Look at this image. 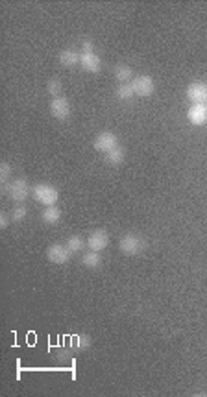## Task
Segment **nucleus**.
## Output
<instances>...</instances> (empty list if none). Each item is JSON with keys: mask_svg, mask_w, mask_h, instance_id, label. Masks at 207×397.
<instances>
[{"mask_svg": "<svg viewBox=\"0 0 207 397\" xmlns=\"http://www.w3.org/2000/svg\"><path fill=\"white\" fill-rule=\"evenodd\" d=\"M32 196H34V200H36L37 204L45 205V207H52V205L58 204L59 200L58 188L48 185V183H37V185H34Z\"/></svg>", "mask_w": 207, "mask_h": 397, "instance_id": "nucleus-1", "label": "nucleus"}, {"mask_svg": "<svg viewBox=\"0 0 207 397\" xmlns=\"http://www.w3.org/2000/svg\"><path fill=\"white\" fill-rule=\"evenodd\" d=\"M2 190L6 194H10V198L15 200L17 204H23L24 200H28V196L32 194V187H30V183L21 177V179H15L12 183H4L2 185Z\"/></svg>", "mask_w": 207, "mask_h": 397, "instance_id": "nucleus-2", "label": "nucleus"}, {"mask_svg": "<svg viewBox=\"0 0 207 397\" xmlns=\"http://www.w3.org/2000/svg\"><path fill=\"white\" fill-rule=\"evenodd\" d=\"M118 250L122 251L124 255H139V253L144 250V240H142L139 235L128 233L120 239V242H118Z\"/></svg>", "mask_w": 207, "mask_h": 397, "instance_id": "nucleus-3", "label": "nucleus"}, {"mask_svg": "<svg viewBox=\"0 0 207 397\" xmlns=\"http://www.w3.org/2000/svg\"><path fill=\"white\" fill-rule=\"evenodd\" d=\"M131 87H133V91H135L137 96H141V98H148V96H152V94L155 93L154 78L146 76V74H141V76L133 78Z\"/></svg>", "mask_w": 207, "mask_h": 397, "instance_id": "nucleus-4", "label": "nucleus"}, {"mask_svg": "<svg viewBox=\"0 0 207 397\" xmlns=\"http://www.w3.org/2000/svg\"><path fill=\"white\" fill-rule=\"evenodd\" d=\"M93 146H95V150H98V152L107 153L118 146V137L113 133V131H102V133H98L95 137Z\"/></svg>", "mask_w": 207, "mask_h": 397, "instance_id": "nucleus-5", "label": "nucleus"}, {"mask_svg": "<svg viewBox=\"0 0 207 397\" xmlns=\"http://www.w3.org/2000/svg\"><path fill=\"white\" fill-rule=\"evenodd\" d=\"M72 257V251L63 244H52L47 248V259L52 264H67Z\"/></svg>", "mask_w": 207, "mask_h": 397, "instance_id": "nucleus-6", "label": "nucleus"}, {"mask_svg": "<svg viewBox=\"0 0 207 397\" xmlns=\"http://www.w3.org/2000/svg\"><path fill=\"white\" fill-rule=\"evenodd\" d=\"M50 113H52L54 118L58 120H67L69 115H71V104L65 96H58L50 102Z\"/></svg>", "mask_w": 207, "mask_h": 397, "instance_id": "nucleus-7", "label": "nucleus"}, {"mask_svg": "<svg viewBox=\"0 0 207 397\" xmlns=\"http://www.w3.org/2000/svg\"><path fill=\"white\" fill-rule=\"evenodd\" d=\"M87 246L91 251H98L100 253L102 250H106L107 246H109V235L104 229H96V231H93V233L89 235Z\"/></svg>", "mask_w": 207, "mask_h": 397, "instance_id": "nucleus-8", "label": "nucleus"}, {"mask_svg": "<svg viewBox=\"0 0 207 397\" xmlns=\"http://www.w3.org/2000/svg\"><path fill=\"white\" fill-rule=\"evenodd\" d=\"M187 98L192 104H205L207 102V83L192 82L187 87Z\"/></svg>", "mask_w": 207, "mask_h": 397, "instance_id": "nucleus-9", "label": "nucleus"}, {"mask_svg": "<svg viewBox=\"0 0 207 397\" xmlns=\"http://www.w3.org/2000/svg\"><path fill=\"white\" fill-rule=\"evenodd\" d=\"M187 120L192 126H203L207 122V105L205 104H192L187 111Z\"/></svg>", "mask_w": 207, "mask_h": 397, "instance_id": "nucleus-10", "label": "nucleus"}, {"mask_svg": "<svg viewBox=\"0 0 207 397\" xmlns=\"http://www.w3.org/2000/svg\"><path fill=\"white\" fill-rule=\"evenodd\" d=\"M80 65L83 67V70H87L91 74H98L102 70V59L98 58L95 52L82 54V56H80Z\"/></svg>", "mask_w": 207, "mask_h": 397, "instance_id": "nucleus-11", "label": "nucleus"}, {"mask_svg": "<svg viewBox=\"0 0 207 397\" xmlns=\"http://www.w3.org/2000/svg\"><path fill=\"white\" fill-rule=\"evenodd\" d=\"M41 220L48 226H54L61 220V209L58 205H52V207H45V211L41 213Z\"/></svg>", "mask_w": 207, "mask_h": 397, "instance_id": "nucleus-12", "label": "nucleus"}, {"mask_svg": "<svg viewBox=\"0 0 207 397\" xmlns=\"http://www.w3.org/2000/svg\"><path fill=\"white\" fill-rule=\"evenodd\" d=\"M113 76L118 83H126V82H133V69L128 67V65H117L115 70H113Z\"/></svg>", "mask_w": 207, "mask_h": 397, "instance_id": "nucleus-13", "label": "nucleus"}, {"mask_svg": "<svg viewBox=\"0 0 207 397\" xmlns=\"http://www.w3.org/2000/svg\"><path fill=\"white\" fill-rule=\"evenodd\" d=\"M80 56L82 54H78L76 50L67 48V50H63V52L59 54V63L63 65V67H76L80 63Z\"/></svg>", "mask_w": 207, "mask_h": 397, "instance_id": "nucleus-14", "label": "nucleus"}, {"mask_svg": "<svg viewBox=\"0 0 207 397\" xmlns=\"http://www.w3.org/2000/svg\"><path fill=\"white\" fill-rule=\"evenodd\" d=\"M82 264L85 266V268H91V270H95V268H98L102 264V257H100V253L98 251H91L89 250L85 255L82 257Z\"/></svg>", "mask_w": 207, "mask_h": 397, "instance_id": "nucleus-15", "label": "nucleus"}, {"mask_svg": "<svg viewBox=\"0 0 207 397\" xmlns=\"http://www.w3.org/2000/svg\"><path fill=\"white\" fill-rule=\"evenodd\" d=\"M124 159H126V150L122 146H117L115 150H111V152L106 153V161L109 164H113V166L124 163Z\"/></svg>", "mask_w": 207, "mask_h": 397, "instance_id": "nucleus-16", "label": "nucleus"}, {"mask_svg": "<svg viewBox=\"0 0 207 397\" xmlns=\"http://www.w3.org/2000/svg\"><path fill=\"white\" fill-rule=\"evenodd\" d=\"M115 96L118 100H131L135 96V91L131 87V83H118V87L115 89Z\"/></svg>", "mask_w": 207, "mask_h": 397, "instance_id": "nucleus-17", "label": "nucleus"}, {"mask_svg": "<svg viewBox=\"0 0 207 397\" xmlns=\"http://www.w3.org/2000/svg\"><path fill=\"white\" fill-rule=\"evenodd\" d=\"M47 93L50 94V96H54V98L61 96V93H63V83H61L59 78H52L50 82H47Z\"/></svg>", "mask_w": 207, "mask_h": 397, "instance_id": "nucleus-18", "label": "nucleus"}, {"mask_svg": "<svg viewBox=\"0 0 207 397\" xmlns=\"http://www.w3.org/2000/svg\"><path fill=\"white\" fill-rule=\"evenodd\" d=\"M28 216V207L24 204H17L12 211V220L13 222H23L24 218Z\"/></svg>", "mask_w": 207, "mask_h": 397, "instance_id": "nucleus-19", "label": "nucleus"}, {"mask_svg": "<svg viewBox=\"0 0 207 397\" xmlns=\"http://www.w3.org/2000/svg\"><path fill=\"white\" fill-rule=\"evenodd\" d=\"M83 246H85V242H83V239L80 237V235H72V237H69V240H67V248H69L72 253L82 251Z\"/></svg>", "mask_w": 207, "mask_h": 397, "instance_id": "nucleus-20", "label": "nucleus"}, {"mask_svg": "<svg viewBox=\"0 0 207 397\" xmlns=\"http://www.w3.org/2000/svg\"><path fill=\"white\" fill-rule=\"evenodd\" d=\"M10 175H12V164L8 161H2L0 163V183H10Z\"/></svg>", "mask_w": 207, "mask_h": 397, "instance_id": "nucleus-21", "label": "nucleus"}, {"mask_svg": "<svg viewBox=\"0 0 207 397\" xmlns=\"http://www.w3.org/2000/svg\"><path fill=\"white\" fill-rule=\"evenodd\" d=\"M74 342H76V349L83 351V349H87L89 345H91V336H87V334H78Z\"/></svg>", "mask_w": 207, "mask_h": 397, "instance_id": "nucleus-22", "label": "nucleus"}, {"mask_svg": "<svg viewBox=\"0 0 207 397\" xmlns=\"http://www.w3.org/2000/svg\"><path fill=\"white\" fill-rule=\"evenodd\" d=\"M95 52V43L91 41V39H85L82 43V54H91Z\"/></svg>", "mask_w": 207, "mask_h": 397, "instance_id": "nucleus-23", "label": "nucleus"}, {"mask_svg": "<svg viewBox=\"0 0 207 397\" xmlns=\"http://www.w3.org/2000/svg\"><path fill=\"white\" fill-rule=\"evenodd\" d=\"M8 226H10V216L6 213H0V228L8 229Z\"/></svg>", "mask_w": 207, "mask_h": 397, "instance_id": "nucleus-24", "label": "nucleus"}]
</instances>
